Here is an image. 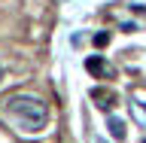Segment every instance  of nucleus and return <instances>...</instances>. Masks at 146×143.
Listing matches in <instances>:
<instances>
[{
	"mask_svg": "<svg viewBox=\"0 0 146 143\" xmlns=\"http://www.w3.org/2000/svg\"><path fill=\"white\" fill-rule=\"evenodd\" d=\"M107 40H110L107 34H98V37H94V43H98V46H107Z\"/></svg>",
	"mask_w": 146,
	"mask_h": 143,
	"instance_id": "obj_6",
	"label": "nucleus"
},
{
	"mask_svg": "<svg viewBox=\"0 0 146 143\" xmlns=\"http://www.w3.org/2000/svg\"><path fill=\"white\" fill-rule=\"evenodd\" d=\"M0 79H3V67H0Z\"/></svg>",
	"mask_w": 146,
	"mask_h": 143,
	"instance_id": "obj_7",
	"label": "nucleus"
},
{
	"mask_svg": "<svg viewBox=\"0 0 146 143\" xmlns=\"http://www.w3.org/2000/svg\"><path fill=\"white\" fill-rule=\"evenodd\" d=\"M107 128H110V134L116 137V140H125V125H122V119H116V116H110Z\"/></svg>",
	"mask_w": 146,
	"mask_h": 143,
	"instance_id": "obj_5",
	"label": "nucleus"
},
{
	"mask_svg": "<svg viewBox=\"0 0 146 143\" xmlns=\"http://www.w3.org/2000/svg\"><path fill=\"white\" fill-rule=\"evenodd\" d=\"M91 100H94L100 110H110L119 98H116V91H110V88H91Z\"/></svg>",
	"mask_w": 146,
	"mask_h": 143,
	"instance_id": "obj_2",
	"label": "nucleus"
},
{
	"mask_svg": "<svg viewBox=\"0 0 146 143\" xmlns=\"http://www.w3.org/2000/svg\"><path fill=\"white\" fill-rule=\"evenodd\" d=\"M9 122H15L18 131H25V134H40L46 131L49 125V107H46L40 98L34 94H12L6 100V107H3Z\"/></svg>",
	"mask_w": 146,
	"mask_h": 143,
	"instance_id": "obj_1",
	"label": "nucleus"
},
{
	"mask_svg": "<svg viewBox=\"0 0 146 143\" xmlns=\"http://www.w3.org/2000/svg\"><path fill=\"white\" fill-rule=\"evenodd\" d=\"M143 143H146V140H143Z\"/></svg>",
	"mask_w": 146,
	"mask_h": 143,
	"instance_id": "obj_8",
	"label": "nucleus"
},
{
	"mask_svg": "<svg viewBox=\"0 0 146 143\" xmlns=\"http://www.w3.org/2000/svg\"><path fill=\"white\" fill-rule=\"evenodd\" d=\"M128 107H131V116H134V122L146 128V104H140V100H131Z\"/></svg>",
	"mask_w": 146,
	"mask_h": 143,
	"instance_id": "obj_4",
	"label": "nucleus"
},
{
	"mask_svg": "<svg viewBox=\"0 0 146 143\" xmlns=\"http://www.w3.org/2000/svg\"><path fill=\"white\" fill-rule=\"evenodd\" d=\"M85 70H88V73H98V76H104V79L113 73V70H110V64L104 61L100 55H91V58H85Z\"/></svg>",
	"mask_w": 146,
	"mask_h": 143,
	"instance_id": "obj_3",
	"label": "nucleus"
}]
</instances>
